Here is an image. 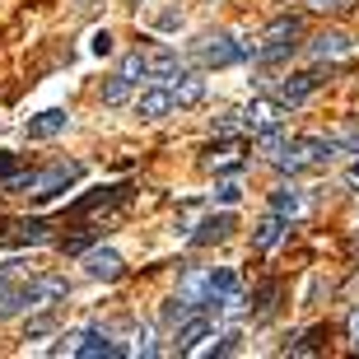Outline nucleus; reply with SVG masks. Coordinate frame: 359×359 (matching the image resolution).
<instances>
[{
    "mask_svg": "<svg viewBox=\"0 0 359 359\" xmlns=\"http://www.w3.org/2000/svg\"><path fill=\"white\" fill-rule=\"evenodd\" d=\"M84 177V163H56V168H42V173H10L5 177V191H24V196H56V191H66L70 182H80Z\"/></svg>",
    "mask_w": 359,
    "mask_h": 359,
    "instance_id": "obj_1",
    "label": "nucleus"
},
{
    "mask_svg": "<svg viewBox=\"0 0 359 359\" xmlns=\"http://www.w3.org/2000/svg\"><path fill=\"white\" fill-rule=\"evenodd\" d=\"M257 42H238L233 33H205V38H196V61L205 70H219V66H238V61H252Z\"/></svg>",
    "mask_w": 359,
    "mask_h": 359,
    "instance_id": "obj_2",
    "label": "nucleus"
},
{
    "mask_svg": "<svg viewBox=\"0 0 359 359\" xmlns=\"http://www.w3.org/2000/svg\"><path fill=\"white\" fill-rule=\"evenodd\" d=\"M299 38H304V24H299L294 14H285V19H276V24H271L266 33H262V47L252 52V61H266V66H276V61L294 56Z\"/></svg>",
    "mask_w": 359,
    "mask_h": 359,
    "instance_id": "obj_3",
    "label": "nucleus"
},
{
    "mask_svg": "<svg viewBox=\"0 0 359 359\" xmlns=\"http://www.w3.org/2000/svg\"><path fill=\"white\" fill-rule=\"evenodd\" d=\"M19 290H24V313H38V308L61 304L70 294V285H66V276H33V280H24Z\"/></svg>",
    "mask_w": 359,
    "mask_h": 359,
    "instance_id": "obj_4",
    "label": "nucleus"
},
{
    "mask_svg": "<svg viewBox=\"0 0 359 359\" xmlns=\"http://www.w3.org/2000/svg\"><path fill=\"white\" fill-rule=\"evenodd\" d=\"M84 276H89V280H103V285H112V280L126 276V262H121L112 248H84Z\"/></svg>",
    "mask_w": 359,
    "mask_h": 359,
    "instance_id": "obj_5",
    "label": "nucleus"
},
{
    "mask_svg": "<svg viewBox=\"0 0 359 359\" xmlns=\"http://www.w3.org/2000/svg\"><path fill=\"white\" fill-rule=\"evenodd\" d=\"M327 80H332V70H299V75H290V80H280L276 98L285 107H294V103H304L308 93L318 89V84H327Z\"/></svg>",
    "mask_w": 359,
    "mask_h": 359,
    "instance_id": "obj_6",
    "label": "nucleus"
},
{
    "mask_svg": "<svg viewBox=\"0 0 359 359\" xmlns=\"http://www.w3.org/2000/svg\"><path fill=\"white\" fill-rule=\"evenodd\" d=\"M66 126H70L66 107H47V112H38V117L24 121V135L28 140H56V135H66Z\"/></svg>",
    "mask_w": 359,
    "mask_h": 359,
    "instance_id": "obj_7",
    "label": "nucleus"
},
{
    "mask_svg": "<svg viewBox=\"0 0 359 359\" xmlns=\"http://www.w3.org/2000/svg\"><path fill=\"white\" fill-rule=\"evenodd\" d=\"M280 121H285V103H280V98H252V103H248V112H243V126H248V131H271V126H280Z\"/></svg>",
    "mask_w": 359,
    "mask_h": 359,
    "instance_id": "obj_8",
    "label": "nucleus"
},
{
    "mask_svg": "<svg viewBox=\"0 0 359 359\" xmlns=\"http://www.w3.org/2000/svg\"><path fill=\"white\" fill-rule=\"evenodd\" d=\"M163 84H168V93H173V107H196L201 98H205V80L191 75V70H177L173 80H163Z\"/></svg>",
    "mask_w": 359,
    "mask_h": 359,
    "instance_id": "obj_9",
    "label": "nucleus"
},
{
    "mask_svg": "<svg viewBox=\"0 0 359 359\" xmlns=\"http://www.w3.org/2000/svg\"><path fill=\"white\" fill-rule=\"evenodd\" d=\"M173 112V93H168V84H154V89H145L140 98H135V117L140 121H159Z\"/></svg>",
    "mask_w": 359,
    "mask_h": 359,
    "instance_id": "obj_10",
    "label": "nucleus"
},
{
    "mask_svg": "<svg viewBox=\"0 0 359 359\" xmlns=\"http://www.w3.org/2000/svg\"><path fill=\"white\" fill-rule=\"evenodd\" d=\"M75 355H80V359H121V355H126V346H117L107 332H80Z\"/></svg>",
    "mask_w": 359,
    "mask_h": 359,
    "instance_id": "obj_11",
    "label": "nucleus"
},
{
    "mask_svg": "<svg viewBox=\"0 0 359 359\" xmlns=\"http://www.w3.org/2000/svg\"><path fill=\"white\" fill-rule=\"evenodd\" d=\"M233 229H238V224H233V215L219 210V215H210V219H201V224H196V233H191V248H210V243H224Z\"/></svg>",
    "mask_w": 359,
    "mask_h": 359,
    "instance_id": "obj_12",
    "label": "nucleus"
},
{
    "mask_svg": "<svg viewBox=\"0 0 359 359\" xmlns=\"http://www.w3.org/2000/svg\"><path fill=\"white\" fill-rule=\"evenodd\" d=\"M177 70H182V56H177L173 47H154V52L145 56V80H154V84L173 80Z\"/></svg>",
    "mask_w": 359,
    "mask_h": 359,
    "instance_id": "obj_13",
    "label": "nucleus"
},
{
    "mask_svg": "<svg viewBox=\"0 0 359 359\" xmlns=\"http://www.w3.org/2000/svg\"><path fill=\"white\" fill-rule=\"evenodd\" d=\"M355 42H350V33H341V28H332V33H318V38L308 42V56L313 61H332V56H346Z\"/></svg>",
    "mask_w": 359,
    "mask_h": 359,
    "instance_id": "obj_14",
    "label": "nucleus"
},
{
    "mask_svg": "<svg viewBox=\"0 0 359 359\" xmlns=\"http://www.w3.org/2000/svg\"><path fill=\"white\" fill-rule=\"evenodd\" d=\"M294 145H299L304 163H332L336 154H341V145H336V135H304V140H294Z\"/></svg>",
    "mask_w": 359,
    "mask_h": 359,
    "instance_id": "obj_15",
    "label": "nucleus"
},
{
    "mask_svg": "<svg viewBox=\"0 0 359 359\" xmlns=\"http://www.w3.org/2000/svg\"><path fill=\"white\" fill-rule=\"evenodd\" d=\"M0 238H14V243H52V229L42 224V219H14V224L0 229Z\"/></svg>",
    "mask_w": 359,
    "mask_h": 359,
    "instance_id": "obj_16",
    "label": "nucleus"
},
{
    "mask_svg": "<svg viewBox=\"0 0 359 359\" xmlns=\"http://www.w3.org/2000/svg\"><path fill=\"white\" fill-rule=\"evenodd\" d=\"M299 210H304V191H299V187H276V191H271V215L294 219Z\"/></svg>",
    "mask_w": 359,
    "mask_h": 359,
    "instance_id": "obj_17",
    "label": "nucleus"
},
{
    "mask_svg": "<svg viewBox=\"0 0 359 359\" xmlns=\"http://www.w3.org/2000/svg\"><path fill=\"white\" fill-rule=\"evenodd\" d=\"M19 313H24V290H19L14 276H10V280H0V322L19 318Z\"/></svg>",
    "mask_w": 359,
    "mask_h": 359,
    "instance_id": "obj_18",
    "label": "nucleus"
},
{
    "mask_svg": "<svg viewBox=\"0 0 359 359\" xmlns=\"http://www.w3.org/2000/svg\"><path fill=\"white\" fill-rule=\"evenodd\" d=\"M121 196H126V187H103V191H89L84 201H75V210H70V215H89V210L112 205V201H121Z\"/></svg>",
    "mask_w": 359,
    "mask_h": 359,
    "instance_id": "obj_19",
    "label": "nucleus"
},
{
    "mask_svg": "<svg viewBox=\"0 0 359 359\" xmlns=\"http://www.w3.org/2000/svg\"><path fill=\"white\" fill-rule=\"evenodd\" d=\"M280 238H285V219H280V215H266V219L257 224V233H252V243L262 248V252H266V248H276Z\"/></svg>",
    "mask_w": 359,
    "mask_h": 359,
    "instance_id": "obj_20",
    "label": "nucleus"
},
{
    "mask_svg": "<svg viewBox=\"0 0 359 359\" xmlns=\"http://www.w3.org/2000/svg\"><path fill=\"white\" fill-rule=\"evenodd\" d=\"M131 89H135V84L126 80V75H107V80H103V103H107V107L131 103Z\"/></svg>",
    "mask_w": 359,
    "mask_h": 359,
    "instance_id": "obj_21",
    "label": "nucleus"
},
{
    "mask_svg": "<svg viewBox=\"0 0 359 359\" xmlns=\"http://www.w3.org/2000/svg\"><path fill=\"white\" fill-rule=\"evenodd\" d=\"M322 341H327V327H313V332H304V336L290 346V355H318Z\"/></svg>",
    "mask_w": 359,
    "mask_h": 359,
    "instance_id": "obj_22",
    "label": "nucleus"
},
{
    "mask_svg": "<svg viewBox=\"0 0 359 359\" xmlns=\"http://www.w3.org/2000/svg\"><path fill=\"white\" fill-rule=\"evenodd\" d=\"M187 313H196V304H191V299H182V294H177V299H168V304H163V327H177Z\"/></svg>",
    "mask_w": 359,
    "mask_h": 359,
    "instance_id": "obj_23",
    "label": "nucleus"
},
{
    "mask_svg": "<svg viewBox=\"0 0 359 359\" xmlns=\"http://www.w3.org/2000/svg\"><path fill=\"white\" fill-rule=\"evenodd\" d=\"M117 75H126L131 84H140V80H145V52H126V56H121V70H117Z\"/></svg>",
    "mask_w": 359,
    "mask_h": 359,
    "instance_id": "obj_24",
    "label": "nucleus"
},
{
    "mask_svg": "<svg viewBox=\"0 0 359 359\" xmlns=\"http://www.w3.org/2000/svg\"><path fill=\"white\" fill-rule=\"evenodd\" d=\"M182 299H191V304L201 308V299H205V271H187V280H182Z\"/></svg>",
    "mask_w": 359,
    "mask_h": 359,
    "instance_id": "obj_25",
    "label": "nucleus"
},
{
    "mask_svg": "<svg viewBox=\"0 0 359 359\" xmlns=\"http://www.w3.org/2000/svg\"><path fill=\"white\" fill-rule=\"evenodd\" d=\"M276 294H280L276 280H266V285L257 290V318H271V313H276Z\"/></svg>",
    "mask_w": 359,
    "mask_h": 359,
    "instance_id": "obj_26",
    "label": "nucleus"
},
{
    "mask_svg": "<svg viewBox=\"0 0 359 359\" xmlns=\"http://www.w3.org/2000/svg\"><path fill=\"white\" fill-rule=\"evenodd\" d=\"M38 313H42V318H33V322H28L24 341H38V336H47V332L56 327V313H52V308H38Z\"/></svg>",
    "mask_w": 359,
    "mask_h": 359,
    "instance_id": "obj_27",
    "label": "nucleus"
},
{
    "mask_svg": "<svg viewBox=\"0 0 359 359\" xmlns=\"http://www.w3.org/2000/svg\"><path fill=\"white\" fill-rule=\"evenodd\" d=\"M215 201H219V205H238V201H243V187L233 182V177H229V182L215 187Z\"/></svg>",
    "mask_w": 359,
    "mask_h": 359,
    "instance_id": "obj_28",
    "label": "nucleus"
},
{
    "mask_svg": "<svg viewBox=\"0 0 359 359\" xmlns=\"http://www.w3.org/2000/svg\"><path fill=\"white\" fill-rule=\"evenodd\" d=\"M238 350H243V336L224 332V336H219V346H210V355H238Z\"/></svg>",
    "mask_w": 359,
    "mask_h": 359,
    "instance_id": "obj_29",
    "label": "nucleus"
},
{
    "mask_svg": "<svg viewBox=\"0 0 359 359\" xmlns=\"http://www.w3.org/2000/svg\"><path fill=\"white\" fill-rule=\"evenodd\" d=\"M215 131H219V135L243 131V112H224V117H215Z\"/></svg>",
    "mask_w": 359,
    "mask_h": 359,
    "instance_id": "obj_30",
    "label": "nucleus"
},
{
    "mask_svg": "<svg viewBox=\"0 0 359 359\" xmlns=\"http://www.w3.org/2000/svg\"><path fill=\"white\" fill-rule=\"evenodd\" d=\"M308 10H318V14H327V10H355V0H304Z\"/></svg>",
    "mask_w": 359,
    "mask_h": 359,
    "instance_id": "obj_31",
    "label": "nucleus"
},
{
    "mask_svg": "<svg viewBox=\"0 0 359 359\" xmlns=\"http://www.w3.org/2000/svg\"><path fill=\"white\" fill-rule=\"evenodd\" d=\"M89 52H93V56H112V33H93Z\"/></svg>",
    "mask_w": 359,
    "mask_h": 359,
    "instance_id": "obj_32",
    "label": "nucleus"
},
{
    "mask_svg": "<svg viewBox=\"0 0 359 359\" xmlns=\"http://www.w3.org/2000/svg\"><path fill=\"white\" fill-rule=\"evenodd\" d=\"M10 173H19V154H10V149H0V182Z\"/></svg>",
    "mask_w": 359,
    "mask_h": 359,
    "instance_id": "obj_33",
    "label": "nucleus"
},
{
    "mask_svg": "<svg viewBox=\"0 0 359 359\" xmlns=\"http://www.w3.org/2000/svg\"><path fill=\"white\" fill-rule=\"evenodd\" d=\"M75 346H80V332L61 336V346H52V355H75Z\"/></svg>",
    "mask_w": 359,
    "mask_h": 359,
    "instance_id": "obj_34",
    "label": "nucleus"
},
{
    "mask_svg": "<svg viewBox=\"0 0 359 359\" xmlns=\"http://www.w3.org/2000/svg\"><path fill=\"white\" fill-rule=\"evenodd\" d=\"M350 341H355V350H359V308L350 313Z\"/></svg>",
    "mask_w": 359,
    "mask_h": 359,
    "instance_id": "obj_35",
    "label": "nucleus"
},
{
    "mask_svg": "<svg viewBox=\"0 0 359 359\" xmlns=\"http://www.w3.org/2000/svg\"><path fill=\"white\" fill-rule=\"evenodd\" d=\"M14 271H19V262H10V266H0V280H10Z\"/></svg>",
    "mask_w": 359,
    "mask_h": 359,
    "instance_id": "obj_36",
    "label": "nucleus"
},
{
    "mask_svg": "<svg viewBox=\"0 0 359 359\" xmlns=\"http://www.w3.org/2000/svg\"><path fill=\"white\" fill-rule=\"evenodd\" d=\"M355 177H359V159H355Z\"/></svg>",
    "mask_w": 359,
    "mask_h": 359,
    "instance_id": "obj_37",
    "label": "nucleus"
},
{
    "mask_svg": "<svg viewBox=\"0 0 359 359\" xmlns=\"http://www.w3.org/2000/svg\"><path fill=\"white\" fill-rule=\"evenodd\" d=\"M135 5H140V0H135Z\"/></svg>",
    "mask_w": 359,
    "mask_h": 359,
    "instance_id": "obj_38",
    "label": "nucleus"
}]
</instances>
